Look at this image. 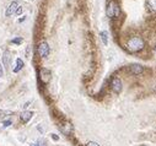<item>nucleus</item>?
<instances>
[{
  "mask_svg": "<svg viewBox=\"0 0 156 146\" xmlns=\"http://www.w3.org/2000/svg\"><path fill=\"white\" fill-rule=\"evenodd\" d=\"M22 67H23V61L20 59V58H17L16 59V66L14 67V72H19L20 70L22 69Z\"/></svg>",
  "mask_w": 156,
  "mask_h": 146,
  "instance_id": "obj_11",
  "label": "nucleus"
},
{
  "mask_svg": "<svg viewBox=\"0 0 156 146\" xmlns=\"http://www.w3.org/2000/svg\"><path fill=\"white\" fill-rule=\"evenodd\" d=\"M130 71L133 72L134 75H140L144 72V67L140 64H132L130 65Z\"/></svg>",
  "mask_w": 156,
  "mask_h": 146,
  "instance_id": "obj_8",
  "label": "nucleus"
},
{
  "mask_svg": "<svg viewBox=\"0 0 156 146\" xmlns=\"http://www.w3.org/2000/svg\"><path fill=\"white\" fill-rule=\"evenodd\" d=\"M32 116H33L32 112H30V111H23V112L21 113V116H20V119H21V122H22L23 124H26V123H28V122L31 121Z\"/></svg>",
  "mask_w": 156,
  "mask_h": 146,
  "instance_id": "obj_7",
  "label": "nucleus"
},
{
  "mask_svg": "<svg viewBox=\"0 0 156 146\" xmlns=\"http://www.w3.org/2000/svg\"><path fill=\"white\" fill-rule=\"evenodd\" d=\"M42 143H43V141H41V140H39V141L36 143V144H31V146H43V145H41Z\"/></svg>",
  "mask_w": 156,
  "mask_h": 146,
  "instance_id": "obj_17",
  "label": "nucleus"
},
{
  "mask_svg": "<svg viewBox=\"0 0 156 146\" xmlns=\"http://www.w3.org/2000/svg\"><path fill=\"white\" fill-rule=\"evenodd\" d=\"M37 52H38V55L41 56V58H47V56L49 55V45L48 43H47L46 41H42L38 43V47H37Z\"/></svg>",
  "mask_w": 156,
  "mask_h": 146,
  "instance_id": "obj_3",
  "label": "nucleus"
},
{
  "mask_svg": "<svg viewBox=\"0 0 156 146\" xmlns=\"http://www.w3.org/2000/svg\"><path fill=\"white\" fill-rule=\"evenodd\" d=\"M106 12H107V16L110 19L118 17L119 15H121V8H119V5H118V3L116 1V0H112V1L108 3Z\"/></svg>",
  "mask_w": 156,
  "mask_h": 146,
  "instance_id": "obj_2",
  "label": "nucleus"
},
{
  "mask_svg": "<svg viewBox=\"0 0 156 146\" xmlns=\"http://www.w3.org/2000/svg\"><path fill=\"white\" fill-rule=\"evenodd\" d=\"M155 53H156V47H155Z\"/></svg>",
  "mask_w": 156,
  "mask_h": 146,
  "instance_id": "obj_21",
  "label": "nucleus"
},
{
  "mask_svg": "<svg viewBox=\"0 0 156 146\" xmlns=\"http://www.w3.org/2000/svg\"><path fill=\"white\" fill-rule=\"evenodd\" d=\"M50 135H52V139L55 140V141H57V140H59V136H57L55 134H50Z\"/></svg>",
  "mask_w": 156,
  "mask_h": 146,
  "instance_id": "obj_18",
  "label": "nucleus"
},
{
  "mask_svg": "<svg viewBox=\"0 0 156 146\" xmlns=\"http://www.w3.org/2000/svg\"><path fill=\"white\" fill-rule=\"evenodd\" d=\"M10 60H11V55H10L9 52H5L4 56H3V61H4V65L6 66V67L10 66Z\"/></svg>",
  "mask_w": 156,
  "mask_h": 146,
  "instance_id": "obj_10",
  "label": "nucleus"
},
{
  "mask_svg": "<svg viewBox=\"0 0 156 146\" xmlns=\"http://www.w3.org/2000/svg\"><path fill=\"white\" fill-rule=\"evenodd\" d=\"M146 6L151 12H156V0H146Z\"/></svg>",
  "mask_w": 156,
  "mask_h": 146,
  "instance_id": "obj_9",
  "label": "nucleus"
},
{
  "mask_svg": "<svg viewBox=\"0 0 156 146\" xmlns=\"http://www.w3.org/2000/svg\"><path fill=\"white\" fill-rule=\"evenodd\" d=\"M86 146H100V145H98L97 143H95V141H89L86 144Z\"/></svg>",
  "mask_w": 156,
  "mask_h": 146,
  "instance_id": "obj_15",
  "label": "nucleus"
},
{
  "mask_svg": "<svg viewBox=\"0 0 156 146\" xmlns=\"http://www.w3.org/2000/svg\"><path fill=\"white\" fill-rule=\"evenodd\" d=\"M100 36H101V39H102V42L105 43L106 45L108 44V33L106 32V31H102V32L100 33Z\"/></svg>",
  "mask_w": 156,
  "mask_h": 146,
  "instance_id": "obj_12",
  "label": "nucleus"
},
{
  "mask_svg": "<svg viewBox=\"0 0 156 146\" xmlns=\"http://www.w3.org/2000/svg\"><path fill=\"white\" fill-rule=\"evenodd\" d=\"M30 103H31V102H27V103H25V106H23V107H25V108H26V107H28V104H30Z\"/></svg>",
  "mask_w": 156,
  "mask_h": 146,
  "instance_id": "obj_20",
  "label": "nucleus"
},
{
  "mask_svg": "<svg viewBox=\"0 0 156 146\" xmlns=\"http://www.w3.org/2000/svg\"><path fill=\"white\" fill-rule=\"evenodd\" d=\"M3 76V67H1V64H0V77Z\"/></svg>",
  "mask_w": 156,
  "mask_h": 146,
  "instance_id": "obj_19",
  "label": "nucleus"
},
{
  "mask_svg": "<svg viewBox=\"0 0 156 146\" xmlns=\"http://www.w3.org/2000/svg\"><path fill=\"white\" fill-rule=\"evenodd\" d=\"M142 146H146V145H142Z\"/></svg>",
  "mask_w": 156,
  "mask_h": 146,
  "instance_id": "obj_22",
  "label": "nucleus"
},
{
  "mask_svg": "<svg viewBox=\"0 0 156 146\" xmlns=\"http://www.w3.org/2000/svg\"><path fill=\"white\" fill-rule=\"evenodd\" d=\"M111 88H112V91L114 93H121L122 88H123L121 79H118V77H113V79L111 80Z\"/></svg>",
  "mask_w": 156,
  "mask_h": 146,
  "instance_id": "obj_4",
  "label": "nucleus"
},
{
  "mask_svg": "<svg viewBox=\"0 0 156 146\" xmlns=\"http://www.w3.org/2000/svg\"><path fill=\"white\" fill-rule=\"evenodd\" d=\"M144 47H145L144 39L142 37H138V36H133V37H130L127 41V48L130 52H134V53L140 52Z\"/></svg>",
  "mask_w": 156,
  "mask_h": 146,
  "instance_id": "obj_1",
  "label": "nucleus"
},
{
  "mask_svg": "<svg viewBox=\"0 0 156 146\" xmlns=\"http://www.w3.org/2000/svg\"><path fill=\"white\" fill-rule=\"evenodd\" d=\"M22 11H23L22 8H21V6H19V8H17V10H16V12H15V14H16V15H21V14H22Z\"/></svg>",
  "mask_w": 156,
  "mask_h": 146,
  "instance_id": "obj_16",
  "label": "nucleus"
},
{
  "mask_svg": "<svg viewBox=\"0 0 156 146\" xmlns=\"http://www.w3.org/2000/svg\"><path fill=\"white\" fill-rule=\"evenodd\" d=\"M11 121H10V119H8V121H5V122H3V125H4V127L5 128H6V127H9V125H11Z\"/></svg>",
  "mask_w": 156,
  "mask_h": 146,
  "instance_id": "obj_14",
  "label": "nucleus"
},
{
  "mask_svg": "<svg viewBox=\"0 0 156 146\" xmlns=\"http://www.w3.org/2000/svg\"><path fill=\"white\" fill-rule=\"evenodd\" d=\"M22 41H23V39H22L21 37H16V38L11 39V43H12V44H21Z\"/></svg>",
  "mask_w": 156,
  "mask_h": 146,
  "instance_id": "obj_13",
  "label": "nucleus"
},
{
  "mask_svg": "<svg viewBox=\"0 0 156 146\" xmlns=\"http://www.w3.org/2000/svg\"><path fill=\"white\" fill-rule=\"evenodd\" d=\"M39 80L43 83H48L50 80V71L48 69H46V67L39 69Z\"/></svg>",
  "mask_w": 156,
  "mask_h": 146,
  "instance_id": "obj_5",
  "label": "nucleus"
},
{
  "mask_svg": "<svg viewBox=\"0 0 156 146\" xmlns=\"http://www.w3.org/2000/svg\"><path fill=\"white\" fill-rule=\"evenodd\" d=\"M19 8V4L16 1H12L11 4L9 5V8L6 9V11H5V15L9 17V16H11V15H14L15 12H16V10Z\"/></svg>",
  "mask_w": 156,
  "mask_h": 146,
  "instance_id": "obj_6",
  "label": "nucleus"
}]
</instances>
